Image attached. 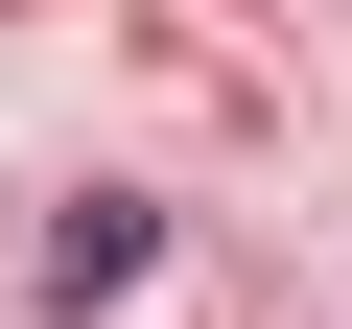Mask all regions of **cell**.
Segmentation results:
<instances>
[{"label": "cell", "mask_w": 352, "mask_h": 329, "mask_svg": "<svg viewBox=\"0 0 352 329\" xmlns=\"http://www.w3.org/2000/svg\"><path fill=\"white\" fill-rule=\"evenodd\" d=\"M141 259H164V212H141V189H94V212L47 235V306L94 329V306H141Z\"/></svg>", "instance_id": "1"}]
</instances>
